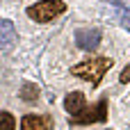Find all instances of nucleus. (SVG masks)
<instances>
[{
	"mask_svg": "<svg viewBox=\"0 0 130 130\" xmlns=\"http://www.w3.org/2000/svg\"><path fill=\"white\" fill-rule=\"evenodd\" d=\"M105 119H107V103H105V101L96 103L94 107H85V110L78 112V114H71V123H75V126L98 123V121H105Z\"/></svg>",
	"mask_w": 130,
	"mask_h": 130,
	"instance_id": "7ed1b4c3",
	"label": "nucleus"
},
{
	"mask_svg": "<svg viewBox=\"0 0 130 130\" xmlns=\"http://www.w3.org/2000/svg\"><path fill=\"white\" fill-rule=\"evenodd\" d=\"M64 107H66L69 114H78V112H82V110H85V96H82L80 91L69 94L66 101H64Z\"/></svg>",
	"mask_w": 130,
	"mask_h": 130,
	"instance_id": "0eeeda50",
	"label": "nucleus"
},
{
	"mask_svg": "<svg viewBox=\"0 0 130 130\" xmlns=\"http://www.w3.org/2000/svg\"><path fill=\"white\" fill-rule=\"evenodd\" d=\"M112 69V59L107 57H94V59H87L78 66H73V75L75 78H82V80H89L94 87L101 82V78L105 75V71Z\"/></svg>",
	"mask_w": 130,
	"mask_h": 130,
	"instance_id": "f257e3e1",
	"label": "nucleus"
},
{
	"mask_svg": "<svg viewBox=\"0 0 130 130\" xmlns=\"http://www.w3.org/2000/svg\"><path fill=\"white\" fill-rule=\"evenodd\" d=\"M53 128V121L48 117H34V114H27L23 117L21 121V130H50Z\"/></svg>",
	"mask_w": 130,
	"mask_h": 130,
	"instance_id": "39448f33",
	"label": "nucleus"
},
{
	"mask_svg": "<svg viewBox=\"0 0 130 130\" xmlns=\"http://www.w3.org/2000/svg\"><path fill=\"white\" fill-rule=\"evenodd\" d=\"M2 130H14V117L9 112H2Z\"/></svg>",
	"mask_w": 130,
	"mask_h": 130,
	"instance_id": "1a4fd4ad",
	"label": "nucleus"
},
{
	"mask_svg": "<svg viewBox=\"0 0 130 130\" xmlns=\"http://www.w3.org/2000/svg\"><path fill=\"white\" fill-rule=\"evenodd\" d=\"M119 80H121V82H130V64L121 71V78H119Z\"/></svg>",
	"mask_w": 130,
	"mask_h": 130,
	"instance_id": "9d476101",
	"label": "nucleus"
},
{
	"mask_svg": "<svg viewBox=\"0 0 130 130\" xmlns=\"http://www.w3.org/2000/svg\"><path fill=\"white\" fill-rule=\"evenodd\" d=\"M64 9H66V5H64L62 0H43V2H39V5L27 7V16L34 18L37 23H48V21H53L57 14H62Z\"/></svg>",
	"mask_w": 130,
	"mask_h": 130,
	"instance_id": "f03ea898",
	"label": "nucleus"
},
{
	"mask_svg": "<svg viewBox=\"0 0 130 130\" xmlns=\"http://www.w3.org/2000/svg\"><path fill=\"white\" fill-rule=\"evenodd\" d=\"M14 41H16V32H14L11 21H2V23H0V48L7 53V50L14 46Z\"/></svg>",
	"mask_w": 130,
	"mask_h": 130,
	"instance_id": "423d86ee",
	"label": "nucleus"
},
{
	"mask_svg": "<svg viewBox=\"0 0 130 130\" xmlns=\"http://www.w3.org/2000/svg\"><path fill=\"white\" fill-rule=\"evenodd\" d=\"M75 41H78V46H80L82 50H94V48H98V43H101V30H96V27L78 30V32H75Z\"/></svg>",
	"mask_w": 130,
	"mask_h": 130,
	"instance_id": "20e7f679",
	"label": "nucleus"
},
{
	"mask_svg": "<svg viewBox=\"0 0 130 130\" xmlns=\"http://www.w3.org/2000/svg\"><path fill=\"white\" fill-rule=\"evenodd\" d=\"M37 96H39V87H37V85L25 82V85L21 87V98H23V101L32 103V101H37Z\"/></svg>",
	"mask_w": 130,
	"mask_h": 130,
	"instance_id": "6e6552de",
	"label": "nucleus"
}]
</instances>
